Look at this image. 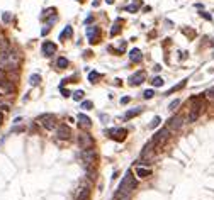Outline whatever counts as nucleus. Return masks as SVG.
Instances as JSON below:
<instances>
[{"label":"nucleus","instance_id":"29","mask_svg":"<svg viewBox=\"0 0 214 200\" xmlns=\"http://www.w3.org/2000/svg\"><path fill=\"white\" fill-rule=\"evenodd\" d=\"M151 85H153V87H162V85H163V78L162 77H155V78H153V81H151Z\"/></svg>","mask_w":214,"mask_h":200},{"label":"nucleus","instance_id":"1","mask_svg":"<svg viewBox=\"0 0 214 200\" xmlns=\"http://www.w3.org/2000/svg\"><path fill=\"white\" fill-rule=\"evenodd\" d=\"M134 188H136V182H134L133 171L128 170V171H126V175H124V178L121 180V185H119V188H117V193H116V197L131 195Z\"/></svg>","mask_w":214,"mask_h":200},{"label":"nucleus","instance_id":"18","mask_svg":"<svg viewBox=\"0 0 214 200\" xmlns=\"http://www.w3.org/2000/svg\"><path fill=\"white\" fill-rule=\"evenodd\" d=\"M136 175L141 176V178H148V176H151V170H148V168H136Z\"/></svg>","mask_w":214,"mask_h":200},{"label":"nucleus","instance_id":"6","mask_svg":"<svg viewBox=\"0 0 214 200\" xmlns=\"http://www.w3.org/2000/svg\"><path fill=\"white\" fill-rule=\"evenodd\" d=\"M105 134L109 136L111 139H114V141H124L128 131H126V129H122V127H112V129H109Z\"/></svg>","mask_w":214,"mask_h":200},{"label":"nucleus","instance_id":"38","mask_svg":"<svg viewBox=\"0 0 214 200\" xmlns=\"http://www.w3.org/2000/svg\"><path fill=\"white\" fill-rule=\"evenodd\" d=\"M61 93H63V97H70V95H71L70 92H68V90H65L63 87H61Z\"/></svg>","mask_w":214,"mask_h":200},{"label":"nucleus","instance_id":"37","mask_svg":"<svg viewBox=\"0 0 214 200\" xmlns=\"http://www.w3.org/2000/svg\"><path fill=\"white\" fill-rule=\"evenodd\" d=\"M201 17H204V19H207V21H212V17H211L207 12H201Z\"/></svg>","mask_w":214,"mask_h":200},{"label":"nucleus","instance_id":"5","mask_svg":"<svg viewBox=\"0 0 214 200\" xmlns=\"http://www.w3.org/2000/svg\"><path fill=\"white\" fill-rule=\"evenodd\" d=\"M77 144L82 149H90V148H94V138L90 134H87V132H80L77 138Z\"/></svg>","mask_w":214,"mask_h":200},{"label":"nucleus","instance_id":"23","mask_svg":"<svg viewBox=\"0 0 214 200\" xmlns=\"http://www.w3.org/2000/svg\"><path fill=\"white\" fill-rule=\"evenodd\" d=\"M138 9H139V0H138V2H133L131 5H128V7H126V10L131 12V14H134V12H136Z\"/></svg>","mask_w":214,"mask_h":200},{"label":"nucleus","instance_id":"3","mask_svg":"<svg viewBox=\"0 0 214 200\" xmlns=\"http://www.w3.org/2000/svg\"><path fill=\"white\" fill-rule=\"evenodd\" d=\"M37 122L44 129H48V131H53L56 127V117L53 114H43V115H39L37 117Z\"/></svg>","mask_w":214,"mask_h":200},{"label":"nucleus","instance_id":"15","mask_svg":"<svg viewBox=\"0 0 214 200\" xmlns=\"http://www.w3.org/2000/svg\"><path fill=\"white\" fill-rule=\"evenodd\" d=\"M129 59L133 63H139L141 59H143V55H141V51L138 49V47H134V49H131V51H129Z\"/></svg>","mask_w":214,"mask_h":200},{"label":"nucleus","instance_id":"22","mask_svg":"<svg viewBox=\"0 0 214 200\" xmlns=\"http://www.w3.org/2000/svg\"><path fill=\"white\" fill-rule=\"evenodd\" d=\"M29 83L32 85V87H36V85L41 83V77L37 75V73H34V75H31L29 77Z\"/></svg>","mask_w":214,"mask_h":200},{"label":"nucleus","instance_id":"25","mask_svg":"<svg viewBox=\"0 0 214 200\" xmlns=\"http://www.w3.org/2000/svg\"><path fill=\"white\" fill-rule=\"evenodd\" d=\"M160 122H162V117H158V115H156V117H153V120L150 122V129L158 127V126H160Z\"/></svg>","mask_w":214,"mask_h":200},{"label":"nucleus","instance_id":"28","mask_svg":"<svg viewBox=\"0 0 214 200\" xmlns=\"http://www.w3.org/2000/svg\"><path fill=\"white\" fill-rule=\"evenodd\" d=\"M138 114H141V109H136V110H128V112H126V119H131V117L138 115Z\"/></svg>","mask_w":214,"mask_h":200},{"label":"nucleus","instance_id":"2","mask_svg":"<svg viewBox=\"0 0 214 200\" xmlns=\"http://www.w3.org/2000/svg\"><path fill=\"white\" fill-rule=\"evenodd\" d=\"M184 117L180 115V114H177V115H172L168 120H166V126L165 127L168 129L170 132H175V131H180L182 126H184Z\"/></svg>","mask_w":214,"mask_h":200},{"label":"nucleus","instance_id":"24","mask_svg":"<svg viewBox=\"0 0 214 200\" xmlns=\"http://www.w3.org/2000/svg\"><path fill=\"white\" fill-rule=\"evenodd\" d=\"M185 81H187V80H182L180 81V83H178V85H175V87H172V88H170V90L168 92H166V93H174V92H177V90H180V88H184L185 87Z\"/></svg>","mask_w":214,"mask_h":200},{"label":"nucleus","instance_id":"19","mask_svg":"<svg viewBox=\"0 0 214 200\" xmlns=\"http://www.w3.org/2000/svg\"><path fill=\"white\" fill-rule=\"evenodd\" d=\"M100 78H102V75L97 73V71H90L89 73V81L90 83H97V80H100Z\"/></svg>","mask_w":214,"mask_h":200},{"label":"nucleus","instance_id":"43","mask_svg":"<svg viewBox=\"0 0 214 200\" xmlns=\"http://www.w3.org/2000/svg\"><path fill=\"white\" fill-rule=\"evenodd\" d=\"M107 4H114V0H105Z\"/></svg>","mask_w":214,"mask_h":200},{"label":"nucleus","instance_id":"12","mask_svg":"<svg viewBox=\"0 0 214 200\" xmlns=\"http://www.w3.org/2000/svg\"><path fill=\"white\" fill-rule=\"evenodd\" d=\"M70 136H71V129L68 127L67 124L58 126V129H56V138L58 139H70Z\"/></svg>","mask_w":214,"mask_h":200},{"label":"nucleus","instance_id":"13","mask_svg":"<svg viewBox=\"0 0 214 200\" xmlns=\"http://www.w3.org/2000/svg\"><path fill=\"white\" fill-rule=\"evenodd\" d=\"M41 51L44 56H53V53H56V44L51 43V41H44L41 46Z\"/></svg>","mask_w":214,"mask_h":200},{"label":"nucleus","instance_id":"7","mask_svg":"<svg viewBox=\"0 0 214 200\" xmlns=\"http://www.w3.org/2000/svg\"><path fill=\"white\" fill-rule=\"evenodd\" d=\"M168 136H170V131H168L166 127H162V129H160V131L156 132L155 136H153V139H151V141L155 142V146L158 148V146H162L163 142H165L166 139H168Z\"/></svg>","mask_w":214,"mask_h":200},{"label":"nucleus","instance_id":"42","mask_svg":"<svg viewBox=\"0 0 214 200\" xmlns=\"http://www.w3.org/2000/svg\"><path fill=\"white\" fill-rule=\"evenodd\" d=\"M2 124H4V114L0 112V126H2Z\"/></svg>","mask_w":214,"mask_h":200},{"label":"nucleus","instance_id":"8","mask_svg":"<svg viewBox=\"0 0 214 200\" xmlns=\"http://www.w3.org/2000/svg\"><path fill=\"white\" fill-rule=\"evenodd\" d=\"M80 158H82V161H83V163L89 166V164H94V161H95L97 154H95V151L90 148V149H83V151H82V154H80Z\"/></svg>","mask_w":214,"mask_h":200},{"label":"nucleus","instance_id":"34","mask_svg":"<svg viewBox=\"0 0 214 200\" xmlns=\"http://www.w3.org/2000/svg\"><path fill=\"white\" fill-rule=\"evenodd\" d=\"M178 105H180V100H174V102H172V104L168 105V109H170V110H175Z\"/></svg>","mask_w":214,"mask_h":200},{"label":"nucleus","instance_id":"40","mask_svg":"<svg viewBox=\"0 0 214 200\" xmlns=\"http://www.w3.org/2000/svg\"><path fill=\"white\" fill-rule=\"evenodd\" d=\"M129 100H131L129 97H122V98H121V104H128Z\"/></svg>","mask_w":214,"mask_h":200},{"label":"nucleus","instance_id":"14","mask_svg":"<svg viewBox=\"0 0 214 200\" xmlns=\"http://www.w3.org/2000/svg\"><path fill=\"white\" fill-rule=\"evenodd\" d=\"M78 126H80V129H83V131H90L92 120L85 115V114H78Z\"/></svg>","mask_w":214,"mask_h":200},{"label":"nucleus","instance_id":"41","mask_svg":"<svg viewBox=\"0 0 214 200\" xmlns=\"http://www.w3.org/2000/svg\"><path fill=\"white\" fill-rule=\"evenodd\" d=\"M0 110H5V112H7V110H9V105H0Z\"/></svg>","mask_w":214,"mask_h":200},{"label":"nucleus","instance_id":"21","mask_svg":"<svg viewBox=\"0 0 214 200\" xmlns=\"http://www.w3.org/2000/svg\"><path fill=\"white\" fill-rule=\"evenodd\" d=\"M68 65H70V63H68V59L63 58V56H61V58H58V61H56V66H58L59 70H65Z\"/></svg>","mask_w":214,"mask_h":200},{"label":"nucleus","instance_id":"26","mask_svg":"<svg viewBox=\"0 0 214 200\" xmlns=\"http://www.w3.org/2000/svg\"><path fill=\"white\" fill-rule=\"evenodd\" d=\"M119 22H121V21L117 19V21H116V24L112 26V29H111V36H116V34H119V31H121V27H119Z\"/></svg>","mask_w":214,"mask_h":200},{"label":"nucleus","instance_id":"9","mask_svg":"<svg viewBox=\"0 0 214 200\" xmlns=\"http://www.w3.org/2000/svg\"><path fill=\"white\" fill-rule=\"evenodd\" d=\"M87 37H89V43H90V44L99 43V39H100V29H99L97 26L87 27Z\"/></svg>","mask_w":214,"mask_h":200},{"label":"nucleus","instance_id":"31","mask_svg":"<svg viewBox=\"0 0 214 200\" xmlns=\"http://www.w3.org/2000/svg\"><path fill=\"white\" fill-rule=\"evenodd\" d=\"M92 107H94V104L90 102V100H85V102L82 104V109H85V110H90Z\"/></svg>","mask_w":214,"mask_h":200},{"label":"nucleus","instance_id":"17","mask_svg":"<svg viewBox=\"0 0 214 200\" xmlns=\"http://www.w3.org/2000/svg\"><path fill=\"white\" fill-rule=\"evenodd\" d=\"M71 36H73V29H71L70 26H67L61 31V34H59V41H65V39H68V37H71Z\"/></svg>","mask_w":214,"mask_h":200},{"label":"nucleus","instance_id":"27","mask_svg":"<svg viewBox=\"0 0 214 200\" xmlns=\"http://www.w3.org/2000/svg\"><path fill=\"white\" fill-rule=\"evenodd\" d=\"M204 95H206V98L209 100V102H214V87H212V88H209V90H207Z\"/></svg>","mask_w":214,"mask_h":200},{"label":"nucleus","instance_id":"36","mask_svg":"<svg viewBox=\"0 0 214 200\" xmlns=\"http://www.w3.org/2000/svg\"><path fill=\"white\" fill-rule=\"evenodd\" d=\"M114 200H131V195H121V197H114Z\"/></svg>","mask_w":214,"mask_h":200},{"label":"nucleus","instance_id":"11","mask_svg":"<svg viewBox=\"0 0 214 200\" xmlns=\"http://www.w3.org/2000/svg\"><path fill=\"white\" fill-rule=\"evenodd\" d=\"M155 142L153 141H150L148 142L146 146H144V149H143V153H141V158H143V160H151L153 156H155Z\"/></svg>","mask_w":214,"mask_h":200},{"label":"nucleus","instance_id":"16","mask_svg":"<svg viewBox=\"0 0 214 200\" xmlns=\"http://www.w3.org/2000/svg\"><path fill=\"white\" fill-rule=\"evenodd\" d=\"M75 200H90V190L89 188H80L77 192V197H75Z\"/></svg>","mask_w":214,"mask_h":200},{"label":"nucleus","instance_id":"33","mask_svg":"<svg viewBox=\"0 0 214 200\" xmlns=\"http://www.w3.org/2000/svg\"><path fill=\"white\" fill-rule=\"evenodd\" d=\"M4 80H7V71H5L4 68H0V83Z\"/></svg>","mask_w":214,"mask_h":200},{"label":"nucleus","instance_id":"4","mask_svg":"<svg viewBox=\"0 0 214 200\" xmlns=\"http://www.w3.org/2000/svg\"><path fill=\"white\" fill-rule=\"evenodd\" d=\"M204 105L197 100V98H192V109H190V114H189V122H196L199 119L201 112H202Z\"/></svg>","mask_w":214,"mask_h":200},{"label":"nucleus","instance_id":"10","mask_svg":"<svg viewBox=\"0 0 214 200\" xmlns=\"http://www.w3.org/2000/svg\"><path fill=\"white\" fill-rule=\"evenodd\" d=\"M144 80H146V73H144V71H136L134 75H131L129 85H131V87H138V85H141Z\"/></svg>","mask_w":214,"mask_h":200},{"label":"nucleus","instance_id":"35","mask_svg":"<svg viewBox=\"0 0 214 200\" xmlns=\"http://www.w3.org/2000/svg\"><path fill=\"white\" fill-rule=\"evenodd\" d=\"M2 21L4 22H12V15L9 14V12H5V14L2 15Z\"/></svg>","mask_w":214,"mask_h":200},{"label":"nucleus","instance_id":"20","mask_svg":"<svg viewBox=\"0 0 214 200\" xmlns=\"http://www.w3.org/2000/svg\"><path fill=\"white\" fill-rule=\"evenodd\" d=\"M56 14V9H46L43 14H41V21H46L48 17H51V15Z\"/></svg>","mask_w":214,"mask_h":200},{"label":"nucleus","instance_id":"30","mask_svg":"<svg viewBox=\"0 0 214 200\" xmlns=\"http://www.w3.org/2000/svg\"><path fill=\"white\" fill-rule=\"evenodd\" d=\"M83 92H82V90H77V92H75V93H73V100H77V102H78V100H82V98H83Z\"/></svg>","mask_w":214,"mask_h":200},{"label":"nucleus","instance_id":"39","mask_svg":"<svg viewBox=\"0 0 214 200\" xmlns=\"http://www.w3.org/2000/svg\"><path fill=\"white\" fill-rule=\"evenodd\" d=\"M48 32H49V26H44V29L41 31V34H43V36H46Z\"/></svg>","mask_w":214,"mask_h":200},{"label":"nucleus","instance_id":"32","mask_svg":"<svg viewBox=\"0 0 214 200\" xmlns=\"http://www.w3.org/2000/svg\"><path fill=\"white\" fill-rule=\"evenodd\" d=\"M143 97L146 98V100H148V98H153V97H155V92H153V90H146L143 93Z\"/></svg>","mask_w":214,"mask_h":200}]
</instances>
